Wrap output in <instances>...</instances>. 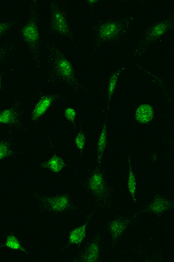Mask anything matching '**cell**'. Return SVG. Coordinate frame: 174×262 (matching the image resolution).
<instances>
[{
  "label": "cell",
  "mask_w": 174,
  "mask_h": 262,
  "mask_svg": "<svg viewBox=\"0 0 174 262\" xmlns=\"http://www.w3.org/2000/svg\"><path fill=\"white\" fill-rule=\"evenodd\" d=\"M155 112L150 104L142 103L135 110V118L138 124L146 125L154 120Z\"/></svg>",
  "instance_id": "9a60e30c"
},
{
  "label": "cell",
  "mask_w": 174,
  "mask_h": 262,
  "mask_svg": "<svg viewBox=\"0 0 174 262\" xmlns=\"http://www.w3.org/2000/svg\"><path fill=\"white\" fill-rule=\"evenodd\" d=\"M16 155L12 147V143L8 140H0V162Z\"/></svg>",
  "instance_id": "ffe728a7"
},
{
  "label": "cell",
  "mask_w": 174,
  "mask_h": 262,
  "mask_svg": "<svg viewBox=\"0 0 174 262\" xmlns=\"http://www.w3.org/2000/svg\"><path fill=\"white\" fill-rule=\"evenodd\" d=\"M46 76L51 84H63L78 94L84 91L73 64L57 43H53L50 46Z\"/></svg>",
  "instance_id": "6da1fadb"
},
{
  "label": "cell",
  "mask_w": 174,
  "mask_h": 262,
  "mask_svg": "<svg viewBox=\"0 0 174 262\" xmlns=\"http://www.w3.org/2000/svg\"><path fill=\"white\" fill-rule=\"evenodd\" d=\"M96 210V208L88 214L82 225L74 228V229L70 231L69 236H68V240H69L68 243H69V246L80 247L81 245H82L87 236V230L89 222H90L92 215L94 214Z\"/></svg>",
  "instance_id": "4fadbf2b"
},
{
  "label": "cell",
  "mask_w": 174,
  "mask_h": 262,
  "mask_svg": "<svg viewBox=\"0 0 174 262\" xmlns=\"http://www.w3.org/2000/svg\"><path fill=\"white\" fill-rule=\"evenodd\" d=\"M21 38L25 47L34 60L39 61L42 49L39 25V4L35 1L29 3L28 18L21 29Z\"/></svg>",
  "instance_id": "277c9868"
},
{
  "label": "cell",
  "mask_w": 174,
  "mask_h": 262,
  "mask_svg": "<svg viewBox=\"0 0 174 262\" xmlns=\"http://www.w3.org/2000/svg\"><path fill=\"white\" fill-rule=\"evenodd\" d=\"M4 82V75L3 73H0V92L2 91L3 86Z\"/></svg>",
  "instance_id": "4316f807"
},
{
  "label": "cell",
  "mask_w": 174,
  "mask_h": 262,
  "mask_svg": "<svg viewBox=\"0 0 174 262\" xmlns=\"http://www.w3.org/2000/svg\"><path fill=\"white\" fill-rule=\"evenodd\" d=\"M83 187L89 195L106 209L113 206L114 189L101 166H94L84 180Z\"/></svg>",
  "instance_id": "3957f363"
},
{
  "label": "cell",
  "mask_w": 174,
  "mask_h": 262,
  "mask_svg": "<svg viewBox=\"0 0 174 262\" xmlns=\"http://www.w3.org/2000/svg\"><path fill=\"white\" fill-rule=\"evenodd\" d=\"M104 247L102 236L99 231L84 245L76 255L73 261L76 262H97L103 260Z\"/></svg>",
  "instance_id": "9c48e42d"
},
{
  "label": "cell",
  "mask_w": 174,
  "mask_h": 262,
  "mask_svg": "<svg viewBox=\"0 0 174 262\" xmlns=\"http://www.w3.org/2000/svg\"><path fill=\"white\" fill-rule=\"evenodd\" d=\"M137 215H129L125 214L114 215L106 224L105 229L108 232L114 246L119 243L122 236L131 227L138 222Z\"/></svg>",
  "instance_id": "ba28073f"
},
{
  "label": "cell",
  "mask_w": 174,
  "mask_h": 262,
  "mask_svg": "<svg viewBox=\"0 0 174 262\" xmlns=\"http://www.w3.org/2000/svg\"><path fill=\"white\" fill-rule=\"evenodd\" d=\"M60 93H53L41 95L32 109L31 121L37 123L43 117L53 105L60 98Z\"/></svg>",
  "instance_id": "30bf717a"
},
{
  "label": "cell",
  "mask_w": 174,
  "mask_h": 262,
  "mask_svg": "<svg viewBox=\"0 0 174 262\" xmlns=\"http://www.w3.org/2000/svg\"><path fill=\"white\" fill-rule=\"evenodd\" d=\"M86 135L83 128L79 130L77 134H76L74 138V143L76 147H77L79 153L82 155L83 153L85 146L86 145Z\"/></svg>",
  "instance_id": "44dd1931"
},
{
  "label": "cell",
  "mask_w": 174,
  "mask_h": 262,
  "mask_svg": "<svg viewBox=\"0 0 174 262\" xmlns=\"http://www.w3.org/2000/svg\"><path fill=\"white\" fill-rule=\"evenodd\" d=\"M127 160H128V177H127V187L131 199L134 204L137 203V179L133 169L131 162V156L129 150H127Z\"/></svg>",
  "instance_id": "e0dca14e"
},
{
  "label": "cell",
  "mask_w": 174,
  "mask_h": 262,
  "mask_svg": "<svg viewBox=\"0 0 174 262\" xmlns=\"http://www.w3.org/2000/svg\"><path fill=\"white\" fill-rule=\"evenodd\" d=\"M66 166V163L62 156L54 153L45 162L40 164V167L50 171L59 174L62 172Z\"/></svg>",
  "instance_id": "2e32d148"
},
{
  "label": "cell",
  "mask_w": 174,
  "mask_h": 262,
  "mask_svg": "<svg viewBox=\"0 0 174 262\" xmlns=\"http://www.w3.org/2000/svg\"><path fill=\"white\" fill-rule=\"evenodd\" d=\"M13 49L10 44H4L0 45V66L4 64L6 59Z\"/></svg>",
  "instance_id": "d4e9b609"
},
{
  "label": "cell",
  "mask_w": 174,
  "mask_h": 262,
  "mask_svg": "<svg viewBox=\"0 0 174 262\" xmlns=\"http://www.w3.org/2000/svg\"><path fill=\"white\" fill-rule=\"evenodd\" d=\"M123 71L122 68H117L113 70L110 74L107 86V111L108 112L112 99L115 93L118 79Z\"/></svg>",
  "instance_id": "ac0fdd59"
},
{
  "label": "cell",
  "mask_w": 174,
  "mask_h": 262,
  "mask_svg": "<svg viewBox=\"0 0 174 262\" xmlns=\"http://www.w3.org/2000/svg\"><path fill=\"white\" fill-rule=\"evenodd\" d=\"M132 16L110 17L97 22L93 27L91 43L103 48L123 43L129 39L132 29Z\"/></svg>",
  "instance_id": "7a4b0ae2"
},
{
  "label": "cell",
  "mask_w": 174,
  "mask_h": 262,
  "mask_svg": "<svg viewBox=\"0 0 174 262\" xmlns=\"http://www.w3.org/2000/svg\"><path fill=\"white\" fill-rule=\"evenodd\" d=\"M143 260L145 261L161 262L165 260V257L162 251L157 250L146 255Z\"/></svg>",
  "instance_id": "cb8c5ba5"
},
{
  "label": "cell",
  "mask_w": 174,
  "mask_h": 262,
  "mask_svg": "<svg viewBox=\"0 0 174 262\" xmlns=\"http://www.w3.org/2000/svg\"><path fill=\"white\" fill-rule=\"evenodd\" d=\"M2 247H5L12 250L19 251L28 254L27 249L22 246L18 238L13 234L7 235L5 243Z\"/></svg>",
  "instance_id": "d6986e66"
},
{
  "label": "cell",
  "mask_w": 174,
  "mask_h": 262,
  "mask_svg": "<svg viewBox=\"0 0 174 262\" xmlns=\"http://www.w3.org/2000/svg\"><path fill=\"white\" fill-rule=\"evenodd\" d=\"M40 209L52 215H66L77 209L73 196L69 193L43 196L38 200Z\"/></svg>",
  "instance_id": "8992f818"
},
{
  "label": "cell",
  "mask_w": 174,
  "mask_h": 262,
  "mask_svg": "<svg viewBox=\"0 0 174 262\" xmlns=\"http://www.w3.org/2000/svg\"><path fill=\"white\" fill-rule=\"evenodd\" d=\"M49 24L50 30L55 35L69 40L73 37L69 15L58 2L49 4Z\"/></svg>",
  "instance_id": "52a82bcc"
},
{
  "label": "cell",
  "mask_w": 174,
  "mask_h": 262,
  "mask_svg": "<svg viewBox=\"0 0 174 262\" xmlns=\"http://www.w3.org/2000/svg\"><path fill=\"white\" fill-rule=\"evenodd\" d=\"M100 3L97 0H89V1L84 2V5L88 8H93L96 7Z\"/></svg>",
  "instance_id": "484cf974"
},
{
  "label": "cell",
  "mask_w": 174,
  "mask_h": 262,
  "mask_svg": "<svg viewBox=\"0 0 174 262\" xmlns=\"http://www.w3.org/2000/svg\"><path fill=\"white\" fill-rule=\"evenodd\" d=\"M174 27V15L171 14L162 20L148 26L144 30L139 44L133 52L134 57H141L153 46L158 43Z\"/></svg>",
  "instance_id": "5b68a950"
},
{
  "label": "cell",
  "mask_w": 174,
  "mask_h": 262,
  "mask_svg": "<svg viewBox=\"0 0 174 262\" xmlns=\"http://www.w3.org/2000/svg\"><path fill=\"white\" fill-rule=\"evenodd\" d=\"M22 124V111L19 102L0 111V125L19 128Z\"/></svg>",
  "instance_id": "7c38bea8"
},
{
  "label": "cell",
  "mask_w": 174,
  "mask_h": 262,
  "mask_svg": "<svg viewBox=\"0 0 174 262\" xmlns=\"http://www.w3.org/2000/svg\"><path fill=\"white\" fill-rule=\"evenodd\" d=\"M15 23L14 20H0V39L14 30Z\"/></svg>",
  "instance_id": "7402d4cb"
},
{
  "label": "cell",
  "mask_w": 174,
  "mask_h": 262,
  "mask_svg": "<svg viewBox=\"0 0 174 262\" xmlns=\"http://www.w3.org/2000/svg\"><path fill=\"white\" fill-rule=\"evenodd\" d=\"M64 117L71 124L75 125L78 121V113L76 110L72 107H66L64 110Z\"/></svg>",
  "instance_id": "603a6c76"
},
{
  "label": "cell",
  "mask_w": 174,
  "mask_h": 262,
  "mask_svg": "<svg viewBox=\"0 0 174 262\" xmlns=\"http://www.w3.org/2000/svg\"><path fill=\"white\" fill-rule=\"evenodd\" d=\"M108 144V116L102 126L96 145L95 166H101L107 148Z\"/></svg>",
  "instance_id": "5bb4252c"
},
{
  "label": "cell",
  "mask_w": 174,
  "mask_h": 262,
  "mask_svg": "<svg viewBox=\"0 0 174 262\" xmlns=\"http://www.w3.org/2000/svg\"><path fill=\"white\" fill-rule=\"evenodd\" d=\"M173 200L161 195H155L143 210V214L159 216L173 210Z\"/></svg>",
  "instance_id": "8fae6325"
}]
</instances>
